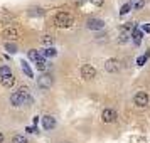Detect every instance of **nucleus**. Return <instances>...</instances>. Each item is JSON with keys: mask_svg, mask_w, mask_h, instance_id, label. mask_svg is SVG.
I'll return each mask as SVG.
<instances>
[{"mask_svg": "<svg viewBox=\"0 0 150 143\" xmlns=\"http://www.w3.org/2000/svg\"><path fill=\"white\" fill-rule=\"evenodd\" d=\"M76 4H78V5H83V4H84V0H74Z\"/></svg>", "mask_w": 150, "mask_h": 143, "instance_id": "nucleus-25", "label": "nucleus"}, {"mask_svg": "<svg viewBox=\"0 0 150 143\" xmlns=\"http://www.w3.org/2000/svg\"><path fill=\"white\" fill-rule=\"evenodd\" d=\"M120 61H116V59H108V61L105 62V69L108 71V73H118L120 71Z\"/></svg>", "mask_w": 150, "mask_h": 143, "instance_id": "nucleus-5", "label": "nucleus"}, {"mask_svg": "<svg viewBox=\"0 0 150 143\" xmlns=\"http://www.w3.org/2000/svg\"><path fill=\"white\" fill-rule=\"evenodd\" d=\"M17 93H21L22 96H30V94H29V88H27V86H21V88L17 89Z\"/></svg>", "mask_w": 150, "mask_h": 143, "instance_id": "nucleus-19", "label": "nucleus"}, {"mask_svg": "<svg viewBox=\"0 0 150 143\" xmlns=\"http://www.w3.org/2000/svg\"><path fill=\"white\" fill-rule=\"evenodd\" d=\"M143 5H145L143 0H130V7H133V8H142Z\"/></svg>", "mask_w": 150, "mask_h": 143, "instance_id": "nucleus-15", "label": "nucleus"}, {"mask_svg": "<svg viewBox=\"0 0 150 143\" xmlns=\"http://www.w3.org/2000/svg\"><path fill=\"white\" fill-rule=\"evenodd\" d=\"M128 12H130V5H123V7H122V10H120V14H122V15L128 14Z\"/></svg>", "mask_w": 150, "mask_h": 143, "instance_id": "nucleus-22", "label": "nucleus"}, {"mask_svg": "<svg viewBox=\"0 0 150 143\" xmlns=\"http://www.w3.org/2000/svg\"><path fill=\"white\" fill-rule=\"evenodd\" d=\"M81 77L83 79H86V81H91V79H95L96 77V69L93 66H89V64H84L81 68Z\"/></svg>", "mask_w": 150, "mask_h": 143, "instance_id": "nucleus-2", "label": "nucleus"}, {"mask_svg": "<svg viewBox=\"0 0 150 143\" xmlns=\"http://www.w3.org/2000/svg\"><path fill=\"white\" fill-rule=\"evenodd\" d=\"M56 25L57 27H71L73 25V17L68 12H59L56 15Z\"/></svg>", "mask_w": 150, "mask_h": 143, "instance_id": "nucleus-1", "label": "nucleus"}, {"mask_svg": "<svg viewBox=\"0 0 150 143\" xmlns=\"http://www.w3.org/2000/svg\"><path fill=\"white\" fill-rule=\"evenodd\" d=\"M27 56H29V59H30V61H34V62H37L39 59H42V57H44V56H41L37 51H35V49H30Z\"/></svg>", "mask_w": 150, "mask_h": 143, "instance_id": "nucleus-11", "label": "nucleus"}, {"mask_svg": "<svg viewBox=\"0 0 150 143\" xmlns=\"http://www.w3.org/2000/svg\"><path fill=\"white\" fill-rule=\"evenodd\" d=\"M10 74H12V71H10L8 66H2V68H0V79L5 77V76H10Z\"/></svg>", "mask_w": 150, "mask_h": 143, "instance_id": "nucleus-14", "label": "nucleus"}, {"mask_svg": "<svg viewBox=\"0 0 150 143\" xmlns=\"http://www.w3.org/2000/svg\"><path fill=\"white\" fill-rule=\"evenodd\" d=\"M132 35H133V41H135V44H138V42H140V39H142V32H140V30H137V29H135V30H133V34H132Z\"/></svg>", "mask_w": 150, "mask_h": 143, "instance_id": "nucleus-17", "label": "nucleus"}, {"mask_svg": "<svg viewBox=\"0 0 150 143\" xmlns=\"http://www.w3.org/2000/svg\"><path fill=\"white\" fill-rule=\"evenodd\" d=\"M12 143H27V138L22 135H15L14 138H12Z\"/></svg>", "mask_w": 150, "mask_h": 143, "instance_id": "nucleus-16", "label": "nucleus"}, {"mask_svg": "<svg viewBox=\"0 0 150 143\" xmlns=\"http://www.w3.org/2000/svg\"><path fill=\"white\" fill-rule=\"evenodd\" d=\"M133 101H135L137 106L143 108V106H147V104H149V94H147V93H143V91H140V93H137V94H135Z\"/></svg>", "mask_w": 150, "mask_h": 143, "instance_id": "nucleus-3", "label": "nucleus"}, {"mask_svg": "<svg viewBox=\"0 0 150 143\" xmlns=\"http://www.w3.org/2000/svg\"><path fill=\"white\" fill-rule=\"evenodd\" d=\"M0 81H2V84H4L5 88H12V86L15 84V77H14V74H10V76H5V77H2Z\"/></svg>", "mask_w": 150, "mask_h": 143, "instance_id": "nucleus-9", "label": "nucleus"}, {"mask_svg": "<svg viewBox=\"0 0 150 143\" xmlns=\"http://www.w3.org/2000/svg\"><path fill=\"white\" fill-rule=\"evenodd\" d=\"M37 86L42 89H47L52 86V76L51 74H42L39 79H37Z\"/></svg>", "mask_w": 150, "mask_h": 143, "instance_id": "nucleus-4", "label": "nucleus"}, {"mask_svg": "<svg viewBox=\"0 0 150 143\" xmlns=\"http://www.w3.org/2000/svg\"><path fill=\"white\" fill-rule=\"evenodd\" d=\"M56 54H57V51L54 47H47V49L42 51V56H46V57H54Z\"/></svg>", "mask_w": 150, "mask_h": 143, "instance_id": "nucleus-12", "label": "nucleus"}, {"mask_svg": "<svg viewBox=\"0 0 150 143\" xmlns=\"http://www.w3.org/2000/svg\"><path fill=\"white\" fill-rule=\"evenodd\" d=\"M5 49H7L8 52H17V46H15V44H10V42L5 44Z\"/></svg>", "mask_w": 150, "mask_h": 143, "instance_id": "nucleus-20", "label": "nucleus"}, {"mask_svg": "<svg viewBox=\"0 0 150 143\" xmlns=\"http://www.w3.org/2000/svg\"><path fill=\"white\" fill-rule=\"evenodd\" d=\"M101 120L105 123H113L116 120V113L113 111L111 108H106V109H103V113H101Z\"/></svg>", "mask_w": 150, "mask_h": 143, "instance_id": "nucleus-6", "label": "nucleus"}, {"mask_svg": "<svg viewBox=\"0 0 150 143\" xmlns=\"http://www.w3.org/2000/svg\"><path fill=\"white\" fill-rule=\"evenodd\" d=\"M91 4L96 5V7H100V5H103V0H91Z\"/></svg>", "mask_w": 150, "mask_h": 143, "instance_id": "nucleus-23", "label": "nucleus"}, {"mask_svg": "<svg viewBox=\"0 0 150 143\" xmlns=\"http://www.w3.org/2000/svg\"><path fill=\"white\" fill-rule=\"evenodd\" d=\"M4 35L7 39H17L19 37V30H15V29H5L4 30Z\"/></svg>", "mask_w": 150, "mask_h": 143, "instance_id": "nucleus-10", "label": "nucleus"}, {"mask_svg": "<svg viewBox=\"0 0 150 143\" xmlns=\"http://www.w3.org/2000/svg\"><path fill=\"white\" fill-rule=\"evenodd\" d=\"M42 125H44V128H46V130H52V128L56 126V120H54V116L46 115L44 118H42Z\"/></svg>", "mask_w": 150, "mask_h": 143, "instance_id": "nucleus-8", "label": "nucleus"}, {"mask_svg": "<svg viewBox=\"0 0 150 143\" xmlns=\"http://www.w3.org/2000/svg\"><path fill=\"white\" fill-rule=\"evenodd\" d=\"M103 27H105V22L100 19H89L88 20V29H91V30H100Z\"/></svg>", "mask_w": 150, "mask_h": 143, "instance_id": "nucleus-7", "label": "nucleus"}, {"mask_svg": "<svg viewBox=\"0 0 150 143\" xmlns=\"http://www.w3.org/2000/svg\"><path fill=\"white\" fill-rule=\"evenodd\" d=\"M4 142V135H2V131H0V143Z\"/></svg>", "mask_w": 150, "mask_h": 143, "instance_id": "nucleus-26", "label": "nucleus"}, {"mask_svg": "<svg viewBox=\"0 0 150 143\" xmlns=\"http://www.w3.org/2000/svg\"><path fill=\"white\" fill-rule=\"evenodd\" d=\"M22 69L25 71V74H27L29 77H32V71L29 69V66H27V64H25V62H22Z\"/></svg>", "mask_w": 150, "mask_h": 143, "instance_id": "nucleus-21", "label": "nucleus"}, {"mask_svg": "<svg viewBox=\"0 0 150 143\" xmlns=\"http://www.w3.org/2000/svg\"><path fill=\"white\" fill-rule=\"evenodd\" d=\"M41 42L42 44H46V46H51V44H52V37H51V35H42Z\"/></svg>", "mask_w": 150, "mask_h": 143, "instance_id": "nucleus-18", "label": "nucleus"}, {"mask_svg": "<svg viewBox=\"0 0 150 143\" xmlns=\"http://www.w3.org/2000/svg\"><path fill=\"white\" fill-rule=\"evenodd\" d=\"M35 68L39 69V71H46V69H47V62H46V59H44V57L39 59V61L35 62Z\"/></svg>", "mask_w": 150, "mask_h": 143, "instance_id": "nucleus-13", "label": "nucleus"}, {"mask_svg": "<svg viewBox=\"0 0 150 143\" xmlns=\"http://www.w3.org/2000/svg\"><path fill=\"white\" fill-rule=\"evenodd\" d=\"M143 30L145 32H150V25H143Z\"/></svg>", "mask_w": 150, "mask_h": 143, "instance_id": "nucleus-24", "label": "nucleus"}]
</instances>
